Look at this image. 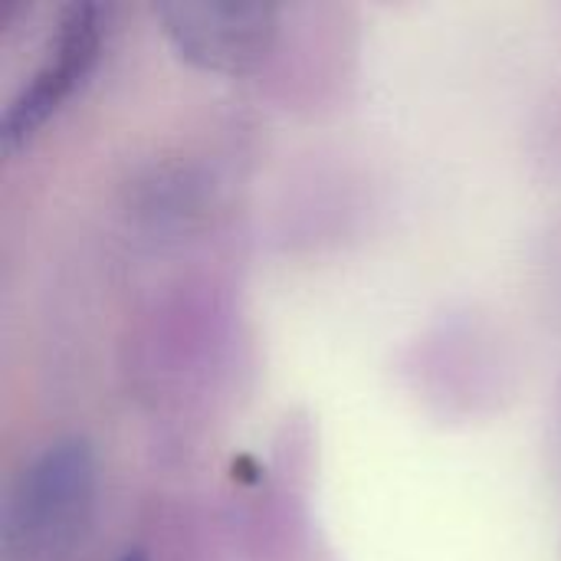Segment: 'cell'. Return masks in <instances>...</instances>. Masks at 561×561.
<instances>
[{
  "label": "cell",
  "instance_id": "obj_1",
  "mask_svg": "<svg viewBox=\"0 0 561 561\" xmlns=\"http://www.w3.org/2000/svg\"><path fill=\"white\" fill-rule=\"evenodd\" d=\"M95 467L82 444L49 447L16 483L3 549L10 561H46L62 552L92 506Z\"/></svg>",
  "mask_w": 561,
  "mask_h": 561
},
{
  "label": "cell",
  "instance_id": "obj_2",
  "mask_svg": "<svg viewBox=\"0 0 561 561\" xmlns=\"http://www.w3.org/2000/svg\"><path fill=\"white\" fill-rule=\"evenodd\" d=\"M168 33L178 49L207 69H247L270 36L266 7H207V3H171L161 7Z\"/></svg>",
  "mask_w": 561,
  "mask_h": 561
},
{
  "label": "cell",
  "instance_id": "obj_3",
  "mask_svg": "<svg viewBox=\"0 0 561 561\" xmlns=\"http://www.w3.org/2000/svg\"><path fill=\"white\" fill-rule=\"evenodd\" d=\"M95 49H99L95 7H69L43 66L33 72V79L20 89V95L10 102V108L3 115V141L7 145L30 135L72 92L76 79L95 59Z\"/></svg>",
  "mask_w": 561,
  "mask_h": 561
},
{
  "label": "cell",
  "instance_id": "obj_4",
  "mask_svg": "<svg viewBox=\"0 0 561 561\" xmlns=\"http://www.w3.org/2000/svg\"><path fill=\"white\" fill-rule=\"evenodd\" d=\"M118 561H145V559H141V556H131V552H128L125 559H118Z\"/></svg>",
  "mask_w": 561,
  "mask_h": 561
}]
</instances>
